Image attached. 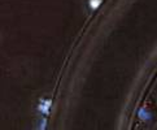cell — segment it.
I'll return each instance as SVG.
<instances>
[{"instance_id": "1", "label": "cell", "mask_w": 157, "mask_h": 130, "mask_svg": "<svg viewBox=\"0 0 157 130\" xmlns=\"http://www.w3.org/2000/svg\"><path fill=\"white\" fill-rule=\"evenodd\" d=\"M49 107H51V100H48V99H42L40 103H39V109L43 113H48Z\"/></svg>"}, {"instance_id": "3", "label": "cell", "mask_w": 157, "mask_h": 130, "mask_svg": "<svg viewBox=\"0 0 157 130\" xmlns=\"http://www.w3.org/2000/svg\"><path fill=\"white\" fill-rule=\"evenodd\" d=\"M40 130H42V129H40Z\"/></svg>"}, {"instance_id": "2", "label": "cell", "mask_w": 157, "mask_h": 130, "mask_svg": "<svg viewBox=\"0 0 157 130\" xmlns=\"http://www.w3.org/2000/svg\"><path fill=\"white\" fill-rule=\"evenodd\" d=\"M100 2H101V0H90L88 4H90V7H91L92 9H95V8H98L100 5Z\"/></svg>"}]
</instances>
